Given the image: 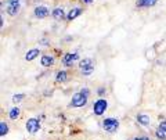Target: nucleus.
<instances>
[{"mask_svg": "<svg viewBox=\"0 0 166 140\" xmlns=\"http://www.w3.org/2000/svg\"><path fill=\"white\" fill-rule=\"evenodd\" d=\"M87 98L89 96L84 94L83 92H79V93H75L72 96V101H71V107H75V108H80L83 106L87 104Z\"/></svg>", "mask_w": 166, "mask_h": 140, "instance_id": "nucleus-1", "label": "nucleus"}, {"mask_svg": "<svg viewBox=\"0 0 166 140\" xmlns=\"http://www.w3.org/2000/svg\"><path fill=\"white\" fill-rule=\"evenodd\" d=\"M103 128L108 133H115L119 128V121L115 118H105L103 121Z\"/></svg>", "mask_w": 166, "mask_h": 140, "instance_id": "nucleus-2", "label": "nucleus"}, {"mask_svg": "<svg viewBox=\"0 0 166 140\" xmlns=\"http://www.w3.org/2000/svg\"><path fill=\"white\" fill-rule=\"evenodd\" d=\"M79 68L82 71L83 75H90L92 72L94 71V63L92 58H83L79 64Z\"/></svg>", "mask_w": 166, "mask_h": 140, "instance_id": "nucleus-3", "label": "nucleus"}, {"mask_svg": "<svg viewBox=\"0 0 166 140\" xmlns=\"http://www.w3.org/2000/svg\"><path fill=\"white\" fill-rule=\"evenodd\" d=\"M107 107H108V103H107V100L105 98H98L96 103H94L93 106V112L96 114V115H103L104 112H105V110H107Z\"/></svg>", "mask_w": 166, "mask_h": 140, "instance_id": "nucleus-4", "label": "nucleus"}, {"mask_svg": "<svg viewBox=\"0 0 166 140\" xmlns=\"http://www.w3.org/2000/svg\"><path fill=\"white\" fill-rule=\"evenodd\" d=\"M40 129V121L38 118H31L26 121V130L29 133H36Z\"/></svg>", "mask_w": 166, "mask_h": 140, "instance_id": "nucleus-5", "label": "nucleus"}, {"mask_svg": "<svg viewBox=\"0 0 166 140\" xmlns=\"http://www.w3.org/2000/svg\"><path fill=\"white\" fill-rule=\"evenodd\" d=\"M79 58V55L76 53H67L64 57H62V64L65 65V67H72L73 65V61H76Z\"/></svg>", "mask_w": 166, "mask_h": 140, "instance_id": "nucleus-6", "label": "nucleus"}, {"mask_svg": "<svg viewBox=\"0 0 166 140\" xmlns=\"http://www.w3.org/2000/svg\"><path fill=\"white\" fill-rule=\"evenodd\" d=\"M35 15H36L38 18H46V17L49 15V9L44 7V6H38V7L35 9Z\"/></svg>", "mask_w": 166, "mask_h": 140, "instance_id": "nucleus-7", "label": "nucleus"}, {"mask_svg": "<svg viewBox=\"0 0 166 140\" xmlns=\"http://www.w3.org/2000/svg\"><path fill=\"white\" fill-rule=\"evenodd\" d=\"M137 122H138L141 126H150L151 119H150L148 115H145V114H138V115H137Z\"/></svg>", "mask_w": 166, "mask_h": 140, "instance_id": "nucleus-8", "label": "nucleus"}, {"mask_svg": "<svg viewBox=\"0 0 166 140\" xmlns=\"http://www.w3.org/2000/svg\"><path fill=\"white\" fill-rule=\"evenodd\" d=\"M82 14V9H79V7H75V9H72V10L68 13V15H67V20L68 21H72V20H75L76 17H79Z\"/></svg>", "mask_w": 166, "mask_h": 140, "instance_id": "nucleus-9", "label": "nucleus"}, {"mask_svg": "<svg viewBox=\"0 0 166 140\" xmlns=\"http://www.w3.org/2000/svg\"><path fill=\"white\" fill-rule=\"evenodd\" d=\"M39 50L38 49H32V50H29V52H26V54H25V60L26 61H32V60H35L38 55H39Z\"/></svg>", "mask_w": 166, "mask_h": 140, "instance_id": "nucleus-10", "label": "nucleus"}, {"mask_svg": "<svg viewBox=\"0 0 166 140\" xmlns=\"http://www.w3.org/2000/svg\"><path fill=\"white\" fill-rule=\"evenodd\" d=\"M40 63L43 67H50V65H53V63H54V57H53V55H43Z\"/></svg>", "mask_w": 166, "mask_h": 140, "instance_id": "nucleus-11", "label": "nucleus"}, {"mask_svg": "<svg viewBox=\"0 0 166 140\" xmlns=\"http://www.w3.org/2000/svg\"><path fill=\"white\" fill-rule=\"evenodd\" d=\"M156 0H137V7H152Z\"/></svg>", "mask_w": 166, "mask_h": 140, "instance_id": "nucleus-12", "label": "nucleus"}, {"mask_svg": "<svg viewBox=\"0 0 166 140\" xmlns=\"http://www.w3.org/2000/svg\"><path fill=\"white\" fill-rule=\"evenodd\" d=\"M53 17H54L55 20H64V18H65L64 10H62V9H60V7L54 9V10H53Z\"/></svg>", "mask_w": 166, "mask_h": 140, "instance_id": "nucleus-13", "label": "nucleus"}, {"mask_svg": "<svg viewBox=\"0 0 166 140\" xmlns=\"http://www.w3.org/2000/svg\"><path fill=\"white\" fill-rule=\"evenodd\" d=\"M68 79V72L67 71H58L55 75V81L57 82H65Z\"/></svg>", "mask_w": 166, "mask_h": 140, "instance_id": "nucleus-14", "label": "nucleus"}, {"mask_svg": "<svg viewBox=\"0 0 166 140\" xmlns=\"http://www.w3.org/2000/svg\"><path fill=\"white\" fill-rule=\"evenodd\" d=\"M20 108L18 107H14V108H11L10 110V112H9V117H10L11 119H17L18 117H20Z\"/></svg>", "mask_w": 166, "mask_h": 140, "instance_id": "nucleus-15", "label": "nucleus"}, {"mask_svg": "<svg viewBox=\"0 0 166 140\" xmlns=\"http://www.w3.org/2000/svg\"><path fill=\"white\" fill-rule=\"evenodd\" d=\"M9 132V126L6 122H0V136H6Z\"/></svg>", "mask_w": 166, "mask_h": 140, "instance_id": "nucleus-16", "label": "nucleus"}, {"mask_svg": "<svg viewBox=\"0 0 166 140\" xmlns=\"http://www.w3.org/2000/svg\"><path fill=\"white\" fill-rule=\"evenodd\" d=\"M155 136L161 140H166V132L163 129H161V128H158V130L155 132Z\"/></svg>", "mask_w": 166, "mask_h": 140, "instance_id": "nucleus-17", "label": "nucleus"}, {"mask_svg": "<svg viewBox=\"0 0 166 140\" xmlns=\"http://www.w3.org/2000/svg\"><path fill=\"white\" fill-rule=\"evenodd\" d=\"M18 9H20V6H7V13L10 15H15L18 13Z\"/></svg>", "mask_w": 166, "mask_h": 140, "instance_id": "nucleus-18", "label": "nucleus"}, {"mask_svg": "<svg viewBox=\"0 0 166 140\" xmlns=\"http://www.w3.org/2000/svg\"><path fill=\"white\" fill-rule=\"evenodd\" d=\"M24 97H25V94H15V96H13V101L14 103H20Z\"/></svg>", "mask_w": 166, "mask_h": 140, "instance_id": "nucleus-19", "label": "nucleus"}, {"mask_svg": "<svg viewBox=\"0 0 166 140\" xmlns=\"http://www.w3.org/2000/svg\"><path fill=\"white\" fill-rule=\"evenodd\" d=\"M7 4L9 6H20V0H9Z\"/></svg>", "mask_w": 166, "mask_h": 140, "instance_id": "nucleus-20", "label": "nucleus"}, {"mask_svg": "<svg viewBox=\"0 0 166 140\" xmlns=\"http://www.w3.org/2000/svg\"><path fill=\"white\" fill-rule=\"evenodd\" d=\"M97 93H98L100 96H103V94H105V87H98V90H97Z\"/></svg>", "mask_w": 166, "mask_h": 140, "instance_id": "nucleus-21", "label": "nucleus"}, {"mask_svg": "<svg viewBox=\"0 0 166 140\" xmlns=\"http://www.w3.org/2000/svg\"><path fill=\"white\" fill-rule=\"evenodd\" d=\"M159 128H161V129H163L166 132V121H162V122L159 123Z\"/></svg>", "mask_w": 166, "mask_h": 140, "instance_id": "nucleus-22", "label": "nucleus"}, {"mask_svg": "<svg viewBox=\"0 0 166 140\" xmlns=\"http://www.w3.org/2000/svg\"><path fill=\"white\" fill-rule=\"evenodd\" d=\"M134 140H150V137H147V136H140V137H134Z\"/></svg>", "mask_w": 166, "mask_h": 140, "instance_id": "nucleus-23", "label": "nucleus"}, {"mask_svg": "<svg viewBox=\"0 0 166 140\" xmlns=\"http://www.w3.org/2000/svg\"><path fill=\"white\" fill-rule=\"evenodd\" d=\"M83 1H84V3H86V4H90V3H92V1H93V0H83Z\"/></svg>", "mask_w": 166, "mask_h": 140, "instance_id": "nucleus-24", "label": "nucleus"}]
</instances>
